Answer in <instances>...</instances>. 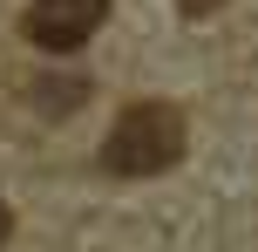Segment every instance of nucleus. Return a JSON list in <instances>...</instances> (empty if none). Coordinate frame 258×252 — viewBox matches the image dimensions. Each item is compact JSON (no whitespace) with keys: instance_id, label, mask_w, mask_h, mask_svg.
<instances>
[{"instance_id":"obj_1","label":"nucleus","mask_w":258,"mask_h":252,"mask_svg":"<svg viewBox=\"0 0 258 252\" xmlns=\"http://www.w3.org/2000/svg\"><path fill=\"white\" fill-rule=\"evenodd\" d=\"M183 143H190V123H183L177 103H129L102 143V171L109 177H163L170 164H183Z\"/></svg>"},{"instance_id":"obj_2","label":"nucleus","mask_w":258,"mask_h":252,"mask_svg":"<svg viewBox=\"0 0 258 252\" xmlns=\"http://www.w3.org/2000/svg\"><path fill=\"white\" fill-rule=\"evenodd\" d=\"M102 21H109V0H27L21 34L48 55H75Z\"/></svg>"},{"instance_id":"obj_3","label":"nucleus","mask_w":258,"mask_h":252,"mask_svg":"<svg viewBox=\"0 0 258 252\" xmlns=\"http://www.w3.org/2000/svg\"><path fill=\"white\" fill-rule=\"evenodd\" d=\"M89 103V82L82 75H54V82H34V109L41 116H68V109Z\"/></svg>"},{"instance_id":"obj_4","label":"nucleus","mask_w":258,"mask_h":252,"mask_svg":"<svg viewBox=\"0 0 258 252\" xmlns=\"http://www.w3.org/2000/svg\"><path fill=\"white\" fill-rule=\"evenodd\" d=\"M177 7H183V14H218L224 0H177Z\"/></svg>"},{"instance_id":"obj_5","label":"nucleus","mask_w":258,"mask_h":252,"mask_svg":"<svg viewBox=\"0 0 258 252\" xmlns=\"http://www.w3.org/2000/svg\"><path fill=\"white\" fill-rule=\"evenodd\" d=\"M7 232H14V212H7V198H0V245H7Z\"/></svg>"}]
</instances>
